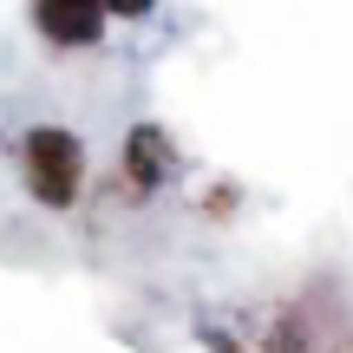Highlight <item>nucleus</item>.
Segmentation results:
<instances>
[{"mask_svg": "<svg viewBox=\"0 0 353 353\" xmlns=\"http://www.w3.org/2000/svg\"><path fill=\"white\" fill-rule=\"evenodd\" d=\"M105 13H112V20H151L157 0H105Z\"/></svg>", "mask_w": 353, "mask_h": 353, "instance_id": "423d86ee", "label": "nucleus"}, {"mask_svg": "<svg viewBox=\"0 0 353 353\" xmlns=\"http://www.w3.org/2000/svg\"><path fill=\"white\" fill-rule=\"evenodd\" d=\"M85 138L72 125H26L20 131V183L39 210H72L85 196Z\"/></svg>", "mask_w": 353, "mask_h": 353, "instance_id": "f257e3e1", "label": "nucleus"}, {"mask_svg": "<svg viewBox=\"0 0 353 353\" xmlns=\"http://www.w3.org/2000/svg\"><path fill=\"white\" fill-rule=\"evenodd\" d=\"M176 138L164 125H151V118H138V125L125 131V151H118V176H125L131 196H157V190L176 176Z\"/></svg>", "mask_w": 353, "mask_h": 353, "instance_id": "f03ea898", "label": "nucleus"}, {"mask_svg": "<svg viewBox=\"0 0 353 353\" xmlns=\"http://www.w3.org/2000/svg\"><path fill=\"white\" fill-rule=\"evenodd\" d=\"M249 353H321L314 341V321H307V307H275V321H268V334H262V347H249Z\"/></svg>", "mask_w": 353, "mask_h": 353, "instance_id": "20e7f679", "label": "nucleus"}, {"mask_svg": "<svg viewBox=\"0 0 353 353\" xmlns=\"http://www.w3.org/2000/svg\"><path fill=\"white\" fill-rule=\"evenodd\" d=\"M203 353H249V347L236 334H223V327H203Z\"/></svg>", "mask_w": 353, "mask_h": 353, "instance_id": "0eeeda50", "label": "nucleus"}, {"mask_svg": "<svg viewBox=\"0 0 353 353\" xmlns=\"http://www.w3.org/2000/svg\"><path fill=\"white\" fill-rule=\"evenodd\" d=\"M26 13H33V33L59 52L105 46V20H112L105 0H26Z\"/></svg>", "mask_w": 353, "mask_h": 353, "instance_id": "7ed1b4c3", "label": "nucleus"}, {"mask_svg": "<svg viewBox=\"0 0 353 353\" xmlns=\"http://www.w3.org/2000/svg\"><path fill=\"white\" fill-rule=\"evenodd\" d=\"M236 203H242V190H236V183L223 176V183H210V196H203V216H216V223H229V216H236Z\"/></svg>", "mask_w": 353, "mask_h": 353, "instance_id": "39448f33", "label": "nucleus"}]
</instances>
